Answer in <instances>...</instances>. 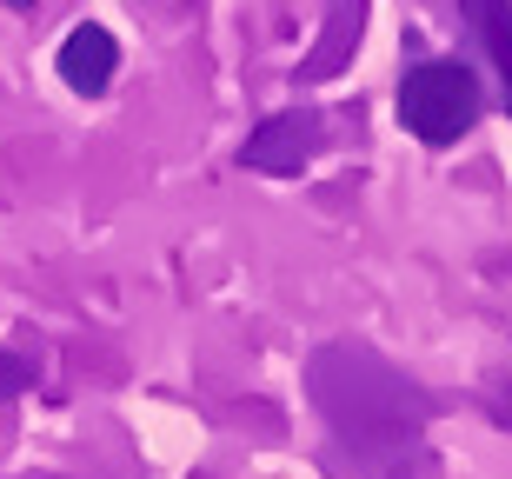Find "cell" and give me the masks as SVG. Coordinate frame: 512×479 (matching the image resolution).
<instances>
[{"instance_id":"obj_1","label":"cell","mask_w":512,"mask_h":479,"mask_svg":"<svg viewBox=\"0 0 512 479\" xmlns=\"http://www.w3.org/2000/svg\"><path fill=\"white\" fill-rule=\"evenodd\" d=\"M306 386H313V406L320 420L333 426V440L353 453V460L380 466V460H406L433 420V400L419 393L393 360H380L373 346L360 340H333L306 360Z\"/></svg>"},{"instance_id":"obj_2","label":"cell","mask_w":512,"mask_h":479,"mask_svg":"<svg viewBox=\"0 0 512 479\" xmlns=\"http://www.w3.org/2000/svg\"><path fill=\"white\" fill-rule=\"evenodd\" d=\"M399 120L406 134H419L426 147H453L466 127L479 120V80L459 60H426L399 80Z\"/></svg>"},{"instance_id":"obj_3","label":"cell","mask_w":512,"mask_h":479,"mask_svg":"<svg viewBox=\"0 0 512 479\" xmlns=\"http://www.w3.org/2000/svg\"><path fill=\"white\" fill-rule=\"evenodd\" d=\"M326 147V120L313 107H286V114L260 120V134H247L240 147V167L273 173V180H293L300 167H313V154Z\"/></svg>"},{"instance_id":"obj_4","label":"cell","mask_w":512,"mask_h":479,"mask_svg":"<svg viewBox=\"0 0 512 479\" xmlns=\"http://www.w3.org/2000/svg\"><path fill=\"white\" fill-rule=\"evenodd\" d=\"M114 67H120V47H114V34L107 27H74V34L60 40V80L74 87V94H107V80H114Z\"/></svg>"},{"instance_id":"obj_5","label":"cell","mask_w":512,"mask_h":479,"mask_svg":"<svg viewBox=\"0 0 512 479\" xmlns=\"http://www.w3.org/2000/svg\"><path fill=\"white\" fill-rule=\"evenodd\" d=\"M360 27H366V0H333L326 7V40L313 47V60H306L300 74H340L346 54L360 47Z\"/></svg>"},{"instance_id":"obj_6","label":"cell","mask_w":512,"mask_h":479,"mask_svg":"<svg viewBox=\"0 0 512 479\" xmlns=\"http://www.w3.org/2000/svg\"><path fill=\"white\" fill-rule=\"evenodd\" d=\"M459 14L486 40V54H493L499 80H506V107H512V0H459Z\"/></svg>"},{"instance_id":"obj_7","label":"cell","mask_w":512,"mask_h":479,"mask_svg":"<svg viewBox=\"0 0 512 479\" xmlns=\"http://www.w3.org/2000/svg\"><path fill=\"white\" fill-rule=\"evenodd\" d=\"M27 386H34V360H20V353L0 346V400H14V393H27Z\"/></svg>"},{"instance_id":"obj_8","label":"cell","mask_w":512,"mask_h":479,"mask_svg":"<svg viewBox=\"0 0 512 479\" xmlns=\"http://www.w3.org/2000/svg\"><path fill=\"white\" fill-rule=\"evenodd\" d=\"M7 7H34V0H7Z\"/></svg>"}]
</instances>
